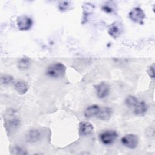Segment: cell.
<instances>
[{
	"mask_svg": "<svg viewBox=\"0 0 155 155\" xmlns=\"http://www.w3.org/2000/svg\"><path fill=\"white\" fill-rule=\"evenodd\" d=\"M66 71L65 66L60 63L56 62L48 66L47 68L46 74L51 78H58L64 76Z\"/></svg>",
	"mask_w": 155,
	"mask_h": 155,
	"instance_id": "6da1fadb",
	"label": "cell"
},
{
	"mask_svg": "<svg viewBox=\"0 0 155 155\" xmlns=\"http://www.w3.org/2000/svg\"><path fill=\"white\" fill-rule=\"evenodd\" d=\"M71 4H70V1H61L59 4V5H58V7H59V9L62 11V12H64V11H66L69 8H70V6Z\"/></svg>",
	"mask_w": 155,
	"mask_h": 155,
	"instance_id": "ac0fdd59",
	"label": "cell"
},
{
	"mask_svg": "<svg viewBox=\"0 0 155 155\" xmlns=\"http://www.w3.org/2000/svg\"><path fill=\"white\" fill-rule=\"evenodd\" d=\"M108 32L109 35L113 37V38L116 39L120 36L122 33V26L120 24L117 22H115L112 24L108 28Z\"/></svg>",
	"mask_w": 155,
	"mask_h": 155,
	"instance_id": "ba28073f",
	"label": "cell"
},
{
	"mask_svg": "<svg viewBox=\"0 0 155 155\" xmlns=\"http://www.w3.org/2000/svg\"><path fill=\"white\" fill-rule=\"evenodd\" d=\"M99 110L100 108L98 105H92L86 108L84 111V115L86 117H91L94 116H97Z\"/></svg>",
	"mask_w": 155,
	"mask_h": 155,
	"instance_id": "7c38bea8",
	"label": "cell"
},
{
	"mask_svg": "<svg viewBox=\"0 0 155 155\" xmlns=\"http://www.w3.org/2000/svg\"><path fill=\"white\" fill-rule=\"evenodd\" d=\"M20 120L18 118H12L7 122V127L10 130H15L20 125Z\"/></svg>",
	"mask_w": 155,
	"mask_h": 155,
	"instance_id": "9a60e30c",
	"label": "cell"
},
{
	"mask_svg": "<svg viewBox=\"0 0 155 155\" xmlns=\"http://www.w3.org/2000/svg\"><path fill=\"white\" fill-rule=\"evenodd\" d=\"M16 22L19 29L22 31L29 30L33 25L32 19L26 15H21L18 16Z\"/></svg>",
	"mask_w": 155,
	"mask_h": 155,
	"instance_id": "5b68a950",
	"label": "cell"
},
{
	"mask_svg": "<svg viewBox=\"0 0 155 155\" xmlns=\"http://www.w3.org/2000/svg\"><path fill=\"white\" fill-rule=\"evenodd\" d=\"M102 9L107 13H111L113 12V8L110 7L108 4L104 5L102 7Z\"/></svg>",
	"mask_w": 155,
	"mask_h": 155,
	"instance_id": "44dd1931",
	"label": "cell"
},
{
	"mask_svg": "<svg viewBox=\"0 0 155 155\" xmlns=\"http://www.w3.org/2000/svg\"><path fill=\"white\" fill-rule=\"evenodd\" d=\"M40 133L37 130H30L26 135L27 140L29 142H35L39 139Z\"/></svg>",
	"mask_w": 155,
	"mask_h": 155,
	"instance_id": "4fadbf2b",
	"label": "cell"
},
{
	"mask_svg": "<svg viewBox=\"0 0 155 155\" xmlns=\"http://www.w3.org/2000/svg\"><path fill=\"white\" fill-rule=\"evenodd\" d=\"M13 78L10 75L4 74V75H2L1 77V84H3V85L8 84L11 83L13 81Z\"/></svg>",
	"mask_w": 155,
	"mask_h": 155,
	"instance_id": "e0dca14e",
	"label": "cell"
},
{
	"mask_svg": "<svg viewBox=\"0 0 155 155\" xmlns=\"http://www.w3.org/2000/svg\"><path fill=\"white\" fill-rule=\"evenodd\" d=\"M112 114V109L110 107H104L100 108V110L97 114V117L103 120H108L110 119Z\"/></svg>",
	"mask_w": 155,
	"mask_h": 155,
	"instance_id": "30bf717a",
	"label": "cell"
},
{
	"mask_svg": "<svg viewBox=\"0 0 155 155\" xmlns=\"http://www.w3.org/2000/svg\"><path fill=\"white\" fill-rule=\"evenodd\" d=\"M121 142L125 147L128 148L134 149L138 144V137L135 134H128L122 137Z\"/></svg>",
	"mask_w": 155,
	"mask_h": 155,
	"instance_id": "277c9868",
	"label": "cell"
},
{
	"mask_svg": "<svg viewBox=\"0 0 155 155\" xmlns=\"http://www.w3.org/2000/svg\"><path fill=\"white\" fill-rule=\"evenodd\" d=\"M30 65V61L28 58H23L19 60L18 64V68L20 70H27L29 68Z\"/></svg>",
	"mask_w": 155,
	"mask_h": 155,
	"instance_id": "5bb4252c",
	"label": "cell"
},
{
	"mask_svg": "<svg viewBox=\"0 0 155 155\" xmlns=\"http://www.w3.org/2000/svg\"><path fill=\"white\" fill-rule=\"evenodd\" d=\"M117 133L113 130H107L99 134V139L104 145H111L117 139Z\"/></svg>",
	"mask_w": 155,
	"mask_h": 155,
	"instance_id": "7a4b0ae2",
	"label": "cell"
},
{
	"mask_svg": "<svg viewBox=\"0 0 155 155\" xmlns=\"http://www.w3.org/2000/svg\"><path fill=\"white\" fill-rule=\"evenodd\" d=\"M129 18L133 22L142 24L145 18V14L141 8L135 7L130 12Z\"/></svg>",
	"mask_w": 155,
	"mask_h": 155,
	"instance_id": "3957f363",
	"label": "cell"
},
{
	"mask_svg": "<svg viewBox=\"0 0 155 155\" xmlns=\"http://www.w3.org/2000/svg\"><path fill=\"white\" fill-rule=\"evenodd\" d=\"M93 130V125L87 122H81L79 124V133L81 136H86L92 133Z\"/></svg>",
	"mask_w": 155,
	"mask_h": 155,
	"instance_id": "52a82bcc",
	"label": "cell"
},
{
	"mask_svg": "<svg viewBox=\"0 0 155 155\" xmlns=\"http://www.w3.org/2000/svg\"><path fill=\"white\" fill-rule=\"evenodd\" d=\"M147 73L150 78H154V65H151L148 67V68L147 70Z\"/></svg>",
	"mask_w": 155,
	"mask_h": 155,
	"instance_id": "ffe728a7",
	"label": "cell"
},
{
	"mask_svg": "<svg viewBox=\"0 0 155 155\" xmlns=\"http://www.w3.org/2000/svg\"><path fill=\"white\" fill-rule=\"evenodd\" d=\"M12 153L16 154H26L27 152L25 150L22 149L21 147L16 146L12 150Z\"/></svg>",
	"mask_w": 155,
	"mask_h": 155,
	"instance_id": "d6986e66",
	"label": "cell"
},
{
	"mask_svg": "<svg viewBox=\"0 0 155 155\" xmlns=\"http://www.w3.org/2000/svg\"><path fill=\"white\" fill-rule=\"evenodd\" d=\"M148 110L147 105L143 102H138L137 104L134 107V113L136 115L143 114Z\"/></svg>",
	"mask_w": 155,
	"mask_h": 155,
	"instance_id": "8fae6325",
	"label": "cell"
},
{
	"mask_svg": "<svg viewBox=\"0 0 155 155\" xmlns=\"http://www.w3.org/2000/svg\"><path fill=\"white\" fill-rule=\"evenodd\" d=\"M13 85H14V88L15 90L19 94H25L28 89V85L27 84V82L22 80H18L15 81Z\"/></svg>",
	"mask_w": 155,
	"mask_h": 155,
	"instance_id": "9c48e42d",
	"label": "cell"
},
{
	"mask_svg": "<svg viewBox=\"0 0 155 155\" xmlns=\"http://www.w3.org/2000/svg\"><path fill=\"white\" fill-rule=\"evenodd\" d=\"M138 102L137 99L134 96H128L125 99V104L130 108H134Z\"/></svg>",
	"mask_w": 155,
	"mask_h": 155,
	"instance_id": "2e32d148",
	"label": "cell"
},
{
	"mask_svg": "<svg viewBox=\"0 0 155 155\" xmlns=\"http://www.w3.org/2000/svg\"><path fill=\"white\" fill-rule=\"evenodd\" d=\"M95 88L96 90V94L100 99L105 97L109 94L110 86L105 82H101L99 84L96 85Z\"/></svg>",
	"mask_w": 155,
	"mask_h": 155,
	"instance_id": "8992f818",
	"label": "cell"
}]
</instances>
